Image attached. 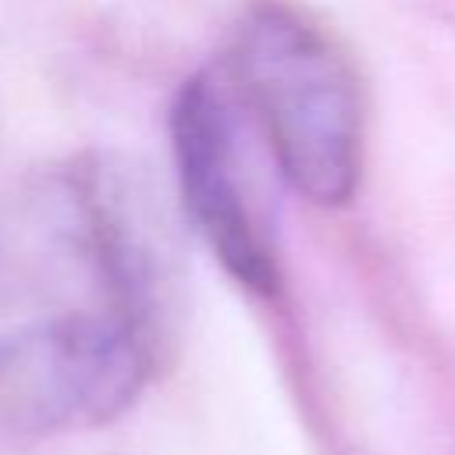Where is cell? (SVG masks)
I'll return each instance as SVG.
<instances>
[{
	"label": "cell",
	"mask_w": 455,
	"mask_h": 455,
	"mask_svg": "<svg viewBox=\"0 0 455 455\" xmlns=\"http://www.w3.org/2000/svg\"><path fill=\"white\" fill-rule=\"evenodd\" d=\"M231 78L291 188L316 206L348 203L363 167V107L331 39L291 7L259 4L235 28Z\"/></svg>",
	"instance_id": "obj_1"
},
{
	"label": "cell",
	"mask_w": 455,
	"mask_h": 455,
	"mask_svg": "<svg viewBox=\"0 0 455 455\" xmlns=\"http://www.w3.org/2000/svg\"><path fill=\"white\" fill-rule=\"evenodd\" d=\"M156 348V334L107 306L0 334V448L117 419L142 395Z\"/></svg>",
	"instance_id": "obj_2"
},
{
	"label": "cell",
	"mask_w": 455,
	"mask_h": 455,
	"mask_svg": "<svg viewBox=\"0 0 455 455\" xmlns=\"http://www.w3.org/2000/svg\"><path fill=\"white\" fill-rule=\"evenodd\" d=\"M50 228L89 267L103 306L164 338L178 252L156 192L114 160H78L46 192Z\"/></svg>",
	"instance_id": "obj_3"
},
{
	"label": "cell",
	"mask_w": 455,
	"mask_h": 455,
	"mask_svg": "<svg viewBox=\"0 0 455 455\" xmlns=\"http://www.w3.org/2000/svg\"><path fill=\"white\" fill-rule=\"evenodd\" d=\"M171 149L188 220L217 263L249 291L277 288V263L249 203L231 103L210 75H192L171 103Z\"/></svg>",
	"instance_id": "obj_4"
}]
</instances>
